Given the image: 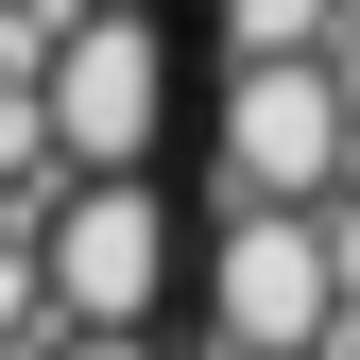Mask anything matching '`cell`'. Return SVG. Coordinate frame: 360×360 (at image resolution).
Here are the masks:
<instances>
[{
    "mask_svg": "<svg viewBox=\"0 0 360 360\" xmlns=\"http://www.w3.org/2000/svg\"><path fill=\"white\" fill-rule=\"evenodd\" d=\"M343 103H326V69H309V52H275V69H223V206H326L343 189Z\"/></svg>",
    "mask_w": 360,
    "mask_h": 360,
    "instance_id": "3957f363",
    "label": "cell"
},
{
    "mask_svg": "<svg viewBox=\"0 0 360 360\" xmlns=\"http://www.w3.org/2000/svg\"><path fill=\"white\" fill-rule=\"evenodd\" d=\"M34 292L69 326H155V292H172V189L155 172H86L52 206V240H34Z\"/></svg>",
    "mask_w": 360,
    "mask_h": 360,
    "instance_id": "6da1fadb",
    "label": "cell"
},
{
    "mask_svg": "<svg viewBox=\"0 0 360 360\" xmlns=\"http://www.w3.org/2000/svg\"><path fill=\"white\" fill-rule=\"evenodd\" d=\"M343 0H223V69H275V52H309Z\"/></svg>",
    "mask_w": 360,
    "mask_h": 360,
    "instance_id": "5b68a950",
    "label": "cell"
},
{
    "mask_svg": "<svg viewBox=\"0 0 360 360\" xmlns=\"http://www.w3.org/2000/svg\"><path fill=\"white\" fill-rule=\"evenodd\" d=\"M86 18H138V0H86Z\"/></svg>",
    "mask_w": 360,
    "mask_h": 360,
    "instance_id": "52a82bcc",
    "label": "cell"
},
{
    "mask_svg": "<svg viewBox=\"0 0 360 360\" xmlns=\"http://www.w3.org/2000/svg\"><path fill=\"white\" fill-rule=\"evenodd\" d=\"M206 326L223 360H326V257H309V223L292 206H223V240H206Z\"/></svg>",
    "mask_w": 360,
    "mask_h": 360,
    "instance_id": "277c9868",
    "label": "cell"
},
{
    "mask_svg": "<svg viewBox=\"0 0 360 360\" xmlns=\"http://www.w3.org/2000/svg\"><path fill=\"white\" fill-rule=\"evenodd\" d=\"M52 360H155V326H69Z\"/></svg>",
    "mask_w": 360,
    "mask_h": 360,
    "instance_id": "8992f818",
    "label": "cell"
},
{
    "mask_svg": "<svg viewBox=\"0 0 360 360\" xmlns=\"http://www.w3.org/2000/svg\"><path fill=\"white\" fill-rule=\"evenodd\" d=\"M155 120H172V52H155V18H69L52 69H34V138H52L69 172H138Z\"/></svg>",
    "mask_w": 360,
    "mask_h": 360,
    "instance_id": "7a4b0ae2",
    "label": "cell"
}]
</instances>
